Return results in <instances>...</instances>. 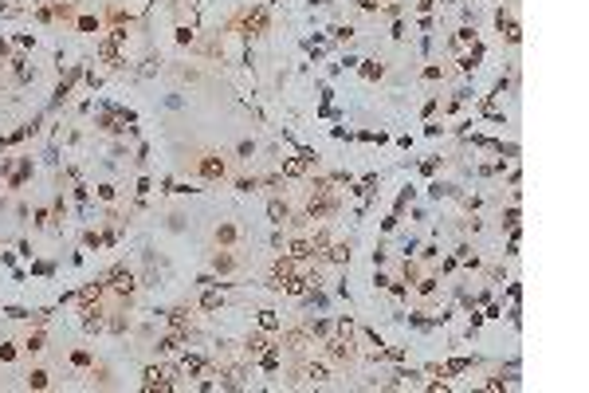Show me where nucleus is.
<instances>
[{
    "label": "nucleus",
    "mask_w": 589,
    "mask_h": 393,
    "mask_svg": "<svg viewBox=\"0 0 589 393\" xmlns=\"http://www.w3.org/2000/svg\"><path fill=\"white\" fill-rule=\"evenodd\" d=\"M271 217H275V221H279V225H283V221H287V209H283V205H279V201H271Z\"/></svg>",
    "instance_id": "f257e3e1"
}]
</instances>
